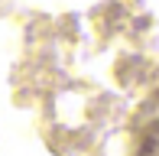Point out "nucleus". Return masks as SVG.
Wrapping results in <instances>:
<instances>
[{"label": "nucleus", "instance_id": "1", "mask_svg": "<svg viewBox=\"0 0 159 156\" xmlns=\"http://www.w3.org/2000/svg\"><path fill=\"white\" fill-rule=\"evenodd\" d=\"M130 156H159V124H149L140 130Z\"/></svg>", "mask_w": 159, "mask_h": 156}]
</instances>
